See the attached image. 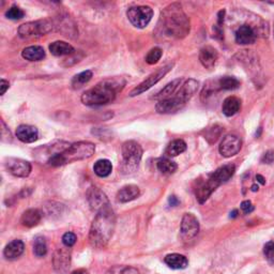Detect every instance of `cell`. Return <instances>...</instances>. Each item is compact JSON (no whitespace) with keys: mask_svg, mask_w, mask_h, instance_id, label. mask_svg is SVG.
Returning <instances> with one entry per match:
<instances>
[{"mask_svg":"<svg viewBox=\"0 0 274 274\" xmlns=\"http://www.w3.org/2000/svg\"><path fill=\"white\" fill-rule=\"evenodd\" d=\"M186 150V144L182 140H176L172 142L166 148L165 154L168 156H177Z\"/></svg>","mask_w":274,"mask_h":274,"instance_id":"cell-29","label":"cell"},{"mask_svg":"<svg viewBox=\"0 0 274 274\" xmlns=\"http://www.w3.org/2000/svg\"><path fill=\"white\" fill-rule=\"evenodd\" d=\"M50 52L54 56H68L74 54V48L64 41H56L50 45Z\"/></svg>","mask_w":274,"mask_h":274,"instance_id":"cell-24","label":"cell"},{"mask_svg":"<svg viewBox=\"0 0 274 274\" xmlns=\"http://www.w3.org/2000/svg\"><path fill=\"white\" fill-rule=\"evenodd\" d=\"M218 58V50L210 46V45H206L200 52V62L206 68H209V70L216 66Z\"/></svg>","mask_w":274,"mask_h":274,"instance_id":"cell-18","label":"cell"},{"mask_svg":"<svg viewBox=\"0 0 274 274\" xmlns=\"http://www.w3.org/2000/svg\"><path fill=\"white\" fill-rule=\"evenodd\" d=\"M256 180L258 181V182H260V184H266V180H264V178L262 176V174H257V176H256Z\"/></svg>","mask_w":274,"mask_h":274,"instance_id":"cell-44","label":"cell"},{"mask_svg":"<svg viewBox=\"0 0 274 274\" xmlns=\"http://www.w3.org/2000/svg\"><path fill=\"white\" fill-rule=\"evenodd\" d=\"M168 202L172 206V207H174V206H177L179 204V200L176 196H170V200H168Z\"/></svg>","mask_w":274,"mask_h":274,"instance_id":"cell-43","label":"cell"},{"mask_svg":"<svg viewBox=\"0 0 274 274\" xmlns=\"http://www.w3.org/2000/svg\"><path fill=\"white\" fill-rule=\"evenodd\" d=\"M42 218V213L38 209H28L26 210L20 218V223L22 226L32 228L40 223Z\"/></svg>","mask_w":274,"mask_h":274,"instance_id":"cell-22","label":"cell"},{"mask_svg":"<svg viewBox=\"0 0 274 274\" xmlns=\"http://www.w3.org/2000/svg\"><path fill=\"white\" fill-rule=\"evenodd\" d=\"M236 172V167L232 164L224 165L220 167L213 172L209 179L204 182V184L198 188V191L196 193V198L200 204H204L207 200L210 195L216 191V190L220 186L225 184L230 180Z\"/></svg>","mask_w":274,"mask_h":274,"instance_id":"cell-5","label":"cell"},{"mask_svg":"<svg viewBox=\"0 0 274 274\" xmlns=\"http://www.w3.org/2000/svg\"><path fill=\"white\" fill-rule=\"evenodd\" d=\"M190 20L180 4L174 2L161 12L156 25V36L161 39L179 40L190 34Z\"/></svg>","mask_w":274,"mask_h":274,"instance_id":"cell-1","label":"cell"},{"mask_svg":"<svg viewBox=\"0 0 274 274\" xmlns=\"http://www.w3.org/2000/svg\"><path fill=\"white\" fill-rule=\"evenodd\" d=\"M182 84H184V78L174 80L172 82L167 84V85L161 91H158V92L152 98H154V100L158 102L165 100V98H168L177 92V89L180 88Z\"/></svg>","mask_w":274,"mask_h":274,"instance_id":"cell-19","label":"cell"},{"mask_svg":"<svg viewBox=\"0 0 274 274\" xmlns=\"http://www.w3.org/2000/svg\"><path fill=\"white\" fill-rule=\"evenodd\" d=\"M92 71L91 70H86L84 71L78 75H75L72 82H71V86L73 89H80L82 88L85 84H87L88 82H90V80L92 78Z\"/></svg>","mask_w":274,"mask_h":274,"instance_id":"cell-30","label":"cell"},{"mask_svg":"<svg viewBox=\"0 0 274 274\" xmlns=\"http://www.w3.org/2000/svg\"><path fill=\"white\" fill-rule=\"evenodd\" d=\"M264 254L269 262L274 264V242L270 241L266 243L264 248Z\"/></svg>","mask_w":274,"mask_h":274,"instance_id":"cell-37","label":"cell"},{"mask_svg":"<svg viewBox=\"0 0 274 274\" xmlns=\"http://www.w3.org/2000/svg\"><path fill=\"white\" fill-rule=\"evenodd\" d=\"M71 264V253L66 248H58L52 256L54 270L59 274H66Z\"/></svg>","mask_w":274,"mask_h":274,"instance_id":"cell-13","label":"cell"},{"mask_svg":"<svg viewBox=\"0 0 274 274\" xmlns=\"http://www.w3.org/2000/svg\"><path fill=\"white\" fill-rule=\"evenodd\" d=\"M115 226L116 216L110 206L98 211L90 227V244L96 248H105L112 237Z\"/></svg>","mask_w":274,"mask_h":274,"instance_id":"cell-3","label":"cell"},{"mask_svg":"<svg viewBox=\"0 0 274 274\" xmlns=\"http://www.w3.org/2000/svg\"><path fill=\"white\" fill-rule=\"evenodd\" d=\"M2 142H12V135L11 132L9 131V128H6L4 121L2 120Z\"/></svg>","mask_w":274,"mask_h":274,"instance_id":"cell-39","label":"cell"},{"mask_svg":"<svg viewBox=\"0 0 274 274\" xmlns=\"http://www.w3.org/2000/svg\"><path fill=\"white\" fill-rule=\"evenodd\" d=\"M163 55V52L160 48H152L146 56V62L148 64H156L158 62V60L161 59Z\"/></svg>","mask_w":274,"mask_h":274,"instance_id":"cell-34","label":"cell"},{"mask_svg":"<svg viewBox=\"0 0 274 274\" xmlns=\"http://www.w3.org/2000/svg\"><path fill=\"white\" fill-rule=\"evenodd\" d=\"M220 133H222V128L218 126H214L209 128L208 133H207V135H206L204 138L207 140L210 144H213L218 140V137L220 136Z\"/></svg>","mask_w":274,"mask_h":274,"instance_id":"cell-35","label":"cell"},{"mask_svg":"<svg viewBox=\"0 0 274 274\" xmlns=\"http://www.w3.org/2000/svg\"><path fill=\"white\" fill-rule=\"evenodd\" d=\"M126 86L122 78H110L100 82L82 96V102L87 106H102L115 101L117 94Z\"/></svg>","mask_w":274,"mask_h":274,"instance_id":"cell-2","label":"cell"},{"mask_svg":"<svg viewBox=\"0 0 274 274\" xmlns=\"http://www.w3.org/2000/svg\"><path fill=\"white\" fill-rule=\"evenodd\" d=\"M156 165H158V170L165 174H172L178 170V165L174 162H172V160L166 158H160Z\"/></svg>","mask_w":274,"mask_h":274,"instance_id":"cell-31","label":"cell"},{"mask_svg":"<svg viewBox=\"0 0 274 274\" xmlns=\"http://www.w3.org/2000/svg\"><path fill=\"white\" fill-rule=\"evenodd\" d=\"M216 84L218 90H234L240 86V82L234 76H223Z\"/></svg>","mask_w":274,"mask_h":274,"instance_id":"cell-28","label":"cell"},{"mask_svg":"<svg viewBox=\"0 0 274 274\" xmlns=\"http://www.w3.org/2000/svg\"><path fill=\"white\" fill-rule=\"evenodd\" d=\"M9 87H10L9 82H6V80H0V94L4 96L6 94V91L9 89Z\"/></svg>","mask_w":274,"mask_h":274,"instance_id":"cell-42","label":"cell"},{"mask_svg":"<svg viewBox=\"0 0 274 274\" xmlns=\"http://www.w3.org/2000/svg\"><path fill=\"white\" fill-rule=\"evenodd\" d=\"M24 15H25L24 11H22L20 8H18L16 6H11L10 9L6 12V16L9 20H14L22 18H24Z\"/></svg>","mask_w":274,"mask_h":274,"instance_id":"cell-36","label":"cell"},{"mask_svg":"<svg viewBox=\"0 0 274 274\" xmlns=\"http://www.w3.org/2000/svg\"><path fill=\"white\" fill-rule=\"evenodd\" d=\"M87 196H88L87 198L91 209L96 211V213L110 206L108 197H106V195L101 191L100 188H91L88 191Z\"/></svg>","mask_w":274,"mask_h":274,"instance_id":"cell-15","label":"cell"},{"mask_svg":"<svg viewBox=\"0 0 274 274\" xmlns=\"http://www.w3.org/2000/svg\"><path fill=\"white\" fill-rule=\"evenodd\" d=\"M94 174L98 177H108L110 174L112 170V162L108 161V160H98L94 163Z\"/></svg>","mask_w":274,"mask_h":274,"instance_id":"cell-27","label":"cell"},{"mask_svg":"<svg viewBox=\"0 0 274 274\" xmlns=\"http://www.w3.org/2000/svg\"><path fill=\"white\" fill-rule=\"evenodd\" d=\"M34 253L36 257H43L48 253V246L44 238L36 237L34 243Z\"/></svg>","mask_w":274,"mask_h":274,"instance_id":"cell-32","label":"cell"},{"mask_svg":"<svg viewBox=\"0 0 274 274\" xmlns=\"http://www.w3.org/2000/svg\"><path fill=\"white\" fill-rule=\"evenodd\" d=\"M273 161H274V152L271 150L266 152L264 156L262 158V162L264 164H271Z\"/></svg>","mask_w":274,"mask_h":274,"instance_id":"cell-41","label":"cell"},{"mask_svg":"<svg viewBox=\"0 0 274 274\" xmlns=\"http://www.w3.org/2000/svg\"><path fill=\"white\" fill-rule=\"evenodd\" d=\"M236 42L240 45H248L255 43L257 39V34L253 27L250 25H242L240 26L234 34Z\"/></svg>","mask_w":274,"mask_h":274,"instance_id":"cell-16","label":"cell"},{"mask_svg":"<svg viewBox=\"0 0 274 274\" xmlns=\"http://www.w3.org/2000/svg\"><path fill=\"white\" fill-rule=\"evenodd\" d=\"M242 147L241 138L236 135H226L220 144V154L224 158H230L239 154Z\"/></svg>","mask_w":274,"mask_h":274,"instance_id":"cell-10","label":"cell"},{"mask_svg":"<svg viewBox=\"0 0 274 274\" xmlns=\"http://www.w3.org/2000/svg\"><path fill=\"white\" fill-rule=\"evenodd\" d=\"M198 87H200V82H197L196 80H193V78L186 80L180 86L179 90L177 91L176 94H174V96L178 98V100L182 104L186 105L193 98V96L197 92Z\"/></svg>","mask_w":274,"mask_h":274,"instance_id":"cell-14","label":"cell"},{"mask_svg":"<svg viewBox=\"0 0 274 274\" xmlns=\"http://www.w3.org/2000/svg\"><path fill=\"white\" fill-rule=\"evenodd\" d=\"M6 166L8 170H9L15 177L26 178L29 176L30 172H32V164H30L28 161H25V160H22V158H8Z\"/></svg>","mask_w":274,"mask_h":274,"instance_id":"cell-12","label":"cell"},{"mask_svg":"<svg viewBox=\"0 0 274 274\" xmlns=\"http://www.w3.org/2000/svg\"><path fill=\"white\" fill-rule=\"evenodd\" d=\"M241 108V101L237 96H228L225 98L222 106V112L226 117H232L236 115Z\"/></svg>","mask_w":274,"mask_h":274,"instance_id":"cell-25","label":"cell"},{"mask_svg":"<svg viewBox=\"0 0 274 274\" xmlns=\"http://www.w3.org/2000/svg\"><path fill=\"white\" fill-rule=\"evenodd\" d=\"M96 146L89 142H78L70 144V147L66 149L62 154H58L48 160L50 166H62L68 163H73L76 161H82L92 156L94 154Z\"/></svg>","mask_w":274,"mask_h":274,"instance_id":"cell-4","label":"cell"},{"mask_svg":"<svg viewBox=\"0 0 274 274\" xmlns=\"http://www.w3.org/2000/svg\"><path fill=\"white\" fill-rule=\"evenodd\" d=\"M105 274H140V272L131 266H114Z\"/></svg>","mask_w":274,"mask_h":274,"instance_id":"cell-33","label":"cell"},{"mask_svg":"<svg viewBox=\"0 0 274 274\" xmlns=\"http://www.w3.org/2000/svg\"><path fill=\"white\" fill-rule=\"evenodd\" d=\"M250 188H252L253 192H256V191H258V188H258V186H256V184H253Z\"/></svg>","mask_w":274,"mask_h":274,"instance_id":"cell-47","label":"cell"},{"mask_svg":"<svg viewBox=\"0 0 274 274\" xmlns=\"http://www.w3.org/2000/svg\"><path fill=\"white\" fill-rule=\"evenodd\" d=\"M22 56L28 62H40L45 58V50L42 46L32 45V46H28L22 50Z\"/></svg>","mask_w":274,"mask_h":274,"instance_id":"cell-26","label":"cell"},{"mask_svg":"<svg viewBox=\"0 0 274 274\" xmlns=\"http://www.w3.org/2000/svg\"><path fill=\"white\" fill-rule=\"evenodd\" d=\"M172 66H174V64H165L162 68H158V70L156 72L150 74L146 80H144L142 82H140L138 86L135 87L131 91L130 96H140V94H144V91L149 90L152 86H154L156 84H158L160 80H161L167 73H168L170 71H172Z\"/></svg>","mask_w":274,"mask_h":274,"instance_id":"cell-9","label":"cell"},{"mask_svg":"<svg viewBox=\"0 0 274 274\" xmlns=\"http://www.w3.org/2000/svg\"><path fill=\"white\" fill-rule=\"evenodd\" d=\"M164 262L170 268L174 270L186 269L188 266V260L184 255L181 254H170L164 258Z\"/></svg>","mask_w":274,"mask_h":274,"instance_id":"cell-23","label":"cell"},{"mask_svg":"<svg viewBox=\"0 0 274 274\" xmlns=\"http://www.w3.org/2000/svg\"><path fill=\"white\" fill-rule=\"evenodd\" d=\"M25 250V244L22 240H13L4 248V255L8 260H15L20 257Z\"/></svg>","mask_w":274,"mask_h":274,"instance_id":"cell-21","label":"cell"},{"mask_svg":"<svg viewBox=\"0 0 274 274\" xmlns=\"http://www.w3.org/2000/svg\"><path fill=\"white\" fill-rule=\"evenodd\" d=\"M142 156V148L135 140H128L122 144V170L124 174L134 172Z\"/></svg>","mask_w":274,"mask_h":274,"instance_id":"cell-6","label":"cell"},{"mask_svg":"<svg viewBox=\"0 0 274 274\" xmlns=\"http://www.w3.org/2000/svg\"><path fill=\"white\" fill-rule=\"evenodd\" d=\"M181 236L184 240H191L200 232L198 220L192 213H186L181 222Z\"/></svg>","mask_w":274,"mask_h":274,"instance_id":"cell-11","label":"cell"},{"mask_svg":"<svg viewBox=\"0 0 274 274\" xmlns=\"http://www.w3.org/2000/svg\"><path fill=\"white\" fill-rule=\"evenodd\" d=\"M238 216V211L237 210H234L232 213H230V218H236Z\"/></svg>","mask_w":274,"mask_h":274,"instance_id":"cell-46","label":"cell"},{"mask_svg":"<svg viewBox=\"0 0 274 274\" xmlns=\"http://www.w3.org/2000/svg\"><path fill=\"white\" fill-rule=\"evenodd\" d=\"M16 136L20 142L25 144H32L39 138V131H38L36 126L22 124L16 128Z\"/></svg>","mask_w":274,"mask_h":274,"instance_id":"cell-17","label":"cell"},{"mask_svg":"<svg viewBox=\"0 0 274 274\" xmlns=\"http://www.w3.org/2000/svg\"><path fill=\"white\" fill-rule=\"evenodd\" d=\"M128 18L136 28L147 27L154 16V11L148 6H131L126 12Z\"/></svg>","mask_w":274,"mask_h":274,"instance_id":"cell-8","label":"cell"},{"mask_svg":"<svg viewBox=\"0 0 274 274\" xmlns=\"http://www.w3.org/2000/svg\"><path fill=\"white\" fill-rule=\"evenodd\" d=\"M76 242V236L73 232H66L62 237V243L66 248H72Z\"/></svg>","mask_w":274,"mask_h":274,"instance_id":"cell-38","label":"cell"},{"mask_svg":"<svg viewBox=\"0 0 274 274\" xmlns=\"http://www.w3.org/2000/svg\"><path fill=\"white\" fill-rule=\"evenodd\" d=\"M72 274H89V273H88V271L85 270V269H78V270L74 271Z\"/></svg>","mask_w":274,"mask_h":274,"instance_id":"cell-45","label":"cell"},{"mask_svg":"<svg viewBox=\"0 0 274 274\" xmlns=\"http://www.w3.org/2000/svg\"><path fill=\"white\" fill-rule=\"evenodd\" d=\"M241 210L243 211V213L248 214V213L253 212L254 206L250 200H244V202H242V204H241Z\"/></svg>","mask_w":274,"mask_h":274,"instance_id":"cell-40","label":"cell"},{"mask_svg":"<svg viewBox=\"0 0 274 274\" xmlns=\"http://www.w3.org/2000/svg\"><path fill=\"white\" fill-rule=\"evenodd\" d=\"M54 29V24L50 20H40L22 24L18 28V36L22 39H36L50 34Z\"/></svg>","mask_w":274,"mask_h":274,"instance_id":"cell-7","label":"cell"},{"mask_svg":"<svg viewBox=\"0 0 274 274\" xmlns=\"http://www.w3.org/2000/svg\"><path fill=\"white\" fill-rule=\"evenodd\" d=\"M140 195V188L134 184H128L121 188L117 193V200L120 202H128L136 200Z\"/></svg>","mask_w":274,"mask_h":274,"instance_id":"cell-20","label":"cell"}]
</instances>
